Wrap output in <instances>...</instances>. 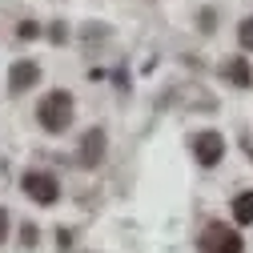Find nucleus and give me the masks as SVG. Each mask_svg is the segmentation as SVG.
I'll use <instances>...</instances> for the list:
<instances>
[{"label": "nucleus", "mask_w": 253, "mask_h": 253, "mask_svg": "<svg viewBox=\"0 0 253 253\" xmlns=\"http://www.w3.org/2000/svg\"><path fill=\"white\" fill-rule=\"evenodd\" d=\"M73 92H65V88H56V92H48V97L41 101V109H37V121H41V129L44 133H65L69 125H73Z\"/></svg>", "instance_id": "nucleus-1"}, {"label": "nucleus", "mask_w": 253, "mask_h": 253, "mask_svg": "<svg viewBox=\"0 0 253 253\" xmlns=\"http://www.w3.org/2000/svg\"><path fill=\"white\" fill-rule=\"evenodd\" d=\"M193 157H197V165H205V169H213L221 157H225V137H221L217 129H201V133H193Z\"/></svg>", "instance_id": "nucleus-2"}, {"label": "nucleus", "mask_w": 253, "mask_h": 253, "mask_svg": "<svg viewBox=\"0 0 253 253\" xmlns=\"http://www.w3.org/2000/svg\"><path fill=\"white\" fill-rule=\"evenodd\" d=\"M20 189H24V193L33 197L37 205H56V197H60V185H56V177H52V173H37V169L20 177Z\"/></svg>", "instance_id": "nucleus-3"}, {"label": "nucleus", "mask_w": 253, "mask_h": 253, "mask_svg": "<svg viewBox=\"0 0 253 253\" xmlns=\"http://www.w3.org/2000/svg\"><path fill=\"white\" fill-rule=\"evenodd\" d=\"M201 253H245V245H241V237H237L233 229L209 225V229L201 233Z\"/></svg>", "instance_id": "nucleus-4"}, {"label": "nucleus", "mask_w": 253, "mask_h": 253, "mask_svg": "<svg viewBox=\"0 0 253 253\" xmlns=\"http://www.w3.org/2000/svg\"><path fill=\"white\" fill-rule=\"evenodd\" d=\"M105 149H109V137H105V129H88L84 137H81V165H101L105 161Z\"/></svg>", "instance_id": "nucleus-5"}, {"label": "nucleus", "mask_w": 253, "mask_h": 253, "mask_svg": "<svg viewBox=\"0 0 253 253\" xmlns=\"http://www.w3.org/2000/svg\"><path fill=\"white\" fill-rule=\"evenodd\" d=\"M37 81H41V69L33 65V60H16L12 73H8V88H12V92H28Z\"/></svg>", "instance_id": "nucleus-6"}, {"label": "nucleus", "mask_w": 253, "mask_h": 253, "mask_svg": "<svg viewBox=\"0 0 253 253\" xmlns=\"http://www.w3.org/2000/svg\"><path fill=\"white\" fill-rule=\"evenodd\" d=\"M221 77H225V81H233L237 88H249V84H253V69H249V60H245V56L225 60V65H221Z\"/></svg>", "instance_id": "nucleus-7"}, {"label": "nucleus", "mask_w": 253, "mask_h": 253, "mask_svg": "<svg viewBox=\"0 0 253 253\" xmlns=\"http://www.w3.org/2000/svg\"><path fill=\"white\" fill-rule=\"evenodd\" d=\"M233 221L237 225H253V193H241L233 201Z\"/></svg>", "instance_id": "nucleus-8"}, {"label": "nucleus", "mask_w": 253, "mask_h": 253, "mask_svg": "<svg viewBox=\"0 0 253 253\" xmlns=\"http://www.w3.org/2000/svg\"><path fill=\"white\" fill-rule=\"evenodd\" d=\"M237 41H241V48H253V20L249 16L237 24Z\"/></svg>", "instance_id": "nucleus-9"}, {"label": "nucleus", "mask_w": 253, "mask_h": 253, "mask_svg": "<svg viewBox=\"0 0 253 253\" xmlns=\"http://www.w3.org/2000/svg\"><path fill=\"white\" fill-rule=\"evenodd\" d=\"M16 37H20V41H33V37H41V24H33V20H24V24L16 28Z\"/></svg>", "instance_id": "nucleus-10"}, {"label": "nucleus", "mask_w": 253, "mask_h": 253, "mask_svg": "<svg viewBox=\"0 0 253 253\" xmlns=\"http://www.w3.org/2000/svg\"><path fill=\"white\" fill-rule=\"evenodd\" d=\"M20 241H24V245H37V229L24 225V229H20Z\"/></svg>", "instance_id": "nucleus-11"}, {"label": "nucleus", "mask_w": 253, "mask_h": 253, "mask_svg": "<svg viewBox=\"0 0 253 253\" xmlns=\"http://www.w3.org/2000/svg\"><path fill=\"white\" fill-rule=\"evenodd\" d=\"M4 237H8V213L0 209V241H4Z\"/></svg>", "instance_id": "nucleus-12"}]
</instances>
